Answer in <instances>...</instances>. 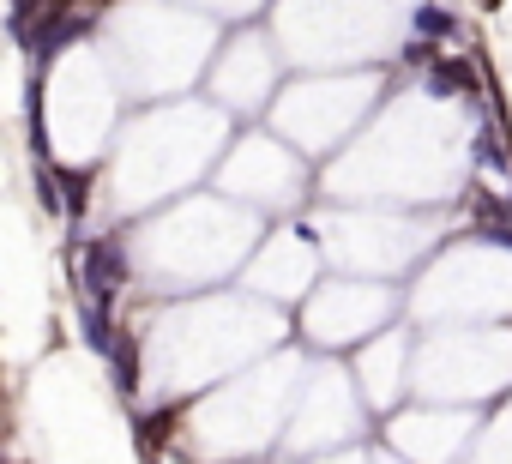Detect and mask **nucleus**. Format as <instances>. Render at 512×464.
Returning a JSON list of instances; mask_svg holds the SVG:
<instances>
[{
    "instance_id": "obj_1",
    "label": "nucleus",
    "mask_w": 512,
    "mask_h": 464,
    "mask_svg": "<svg viewBox=\"0 0 512 464\" xmlns=\"http://www.w3.org/2000/svg\"><path fill=\"white\" fill-rule=\"evenodd\" d=\"M79 284H85L91 308H97V302L109 308V302L121 296V284H127V242H121V236L91 242V248H85V260H79Z\"/></svg>"
},
{
    "instance_id": "obj_4",
    "label": "nucleus",
    "mask_w": 512,
    "mask_h": 464,
    "mask_svg": "<svg viewBox=\"0 0 512 464\" xmlns=\"http://www.w3.org/2000/svg\"><path fill=\"white\" fill-rule=\"evenodd\" d=\"M470 157H476L482 169H494V175H500V169H506V145H500V133H494V127H482V133H476V145H470Z\"/></svg>"
},
{
    "instance_id": "obj_3",
    "label": "nucleus",
    "mask_w": 512,
    "mask_h": 464,
    "mask_svg": "<svg viewBox=\"0 0 512 464\" xmlns=\"http://www.w3.org/2000/svg\"><path fill=\"white\" fill-rule=\"evenodd\" d=\"M109 362H115V386H121V392H133V386H139V344H133L127 332H115Z\"/></svg>"
},
{
    "instance_id": "obj_5",
    "label": "nucleus",
    "mask_w": 512,
    "mask_h": 464,
    "mask_svg": "<svg viewBox=\"0 0 512 464\" xmlns=\"http://www.w3.org/2000/svg\"><path fill=\"white\" fill-rule=\"evenodd\" d=\"M416 37H422V43L452 37V13H440V7H416Z\"/></svg>"
},
{
    "instance_id": "obj_2",
    "label": "nucleus",
    "mask_w": 512,
    "mask_h": 464,
    "mask_svg": "<svg viewBox=\"0 0 512 464\" xmlns=\"http://www.w3.org/2000/svg\"><path fill=\"white\" fill-rule=\"evenodd\" d=\"M470 79H476V73H470L464 61H434V67H428V91H434V97H458V91H470Z\"/></svg>"
},
{
    "instance_id": "obj_6",
    "label": "nucleus",
    "mask_w": 512,
    "mask_h": 464,
    "mask_svg": "<svg viewBox=\"0 0 512 464\" xmlns=\"http://www.w3.org/2000/svg\"><path fill=\"white\" fill-rule=\"evenodd\" d=\"M476 7H488V13H494V7H500V0H476Z\"/></svg>"
}]
</instances>
